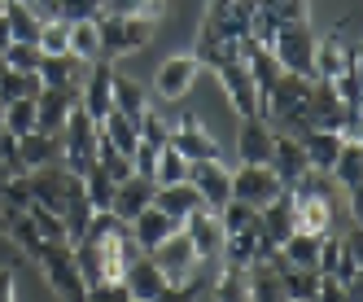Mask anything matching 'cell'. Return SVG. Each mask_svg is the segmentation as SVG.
<instances>
[{
    "instance_id": "obj_1",
    "label": "cell",
    "mask_w": 363,
    "mask_h": 302,
    "mask_svg": "<svg viewBox=\"0 0 363 302\" xmlns=\"http://www.w3.org/2000/svg\"><path fill=\"white\" fill-rule=\"evenodd\" d=\"M74 250V263H79V276L84 285H106V281H123L127 263H132L136 255H145V250L132 241V228L110 215V211H92L84 237L70 245Z\"/></svg>"
},
{
    "instance_id": "obj_2",
    "label": "cell",
    "mask_w": 363,
    "mask_h": 302,
    "mask_svg": "<svg viewBox=\"0 0 363 302\" xmlns=\"http://www.w3.org/2000/svg\"><path fill=\"white\" fill-rule=\"evenodd\" d=\"M258 0H211V9L201 18V35H197V62L201 66H219L241 57V40L250 31V13Z\"/></svg>"
},
{
    "instance_id": "obj_3",
    "label": "cell",
    "mask_w": 363,
    "mask_h": 302,
    "mask_svg": "<svg viewBox=\"0 0 363 302\" xmlns=\"http://www.w3.org/2000/svg\"><path fill=\"white\" fill-rule=\"evenodd\" d=\"M35 263H40L44 281L53 285V293L62 302H88V285H84V276H79V263H74V250L70 245L44 241V250L35 255Z\"/></svg>"
},
{
    "instance_id": "obj_4",
    "label": "cell",
    "mask_w": 363,
    "mask_h": 302,
    "mask_svg": "<svg viewBox=\"0 0 363 302\" xmlns=\"http://www.w3.org/2000/svg\"><path fill=\"white\" fill-rule=\"evenodd\" d=\"M149 259L158 263V272H162L167 285H184V281H193V276H211L215 272V267H206L197 259V250H193V241H189L184 228H175L158 250H149Z\"/></svg>"
},
{
    "instance_id": "obj_5",
    "label": "cell",
    "mask_w": 363,
    "mask_h": 302,
    "mask_svg": "<svg viewBox=\"0 0 363 302\" xmlns=\"http://www.w3.org/2000/svg\"><path fill=\"white\" fill-rule=\"evenodd\" d=\"M315 31H311V22H280V31L272 40V57L280 62V70L289 74H302L311 79V62H315Z\"/></svg>"
},
{
    "instance_id": "obj_6",
    "label": "cell",
    "mask_w": 363,
    "mask_h": 302,
    "mask_svg": "<svg viewBox=\"0 0 363 302\" xmlns=\"http://www.w3.org/2000/svg\"><path fill=\"white\" fill-rule=\"evenodd\" d=\"M101 31V57H123V53H140V48L153 40V18H96Z\"/></svg>"
},
{
    "instance_id": "obj_7",
    "label": "cell",
    "mask_w": 363,
    "mask_h": 302,
    "mask_svg": "<svg viewBox=\"0 0 363 302\" xmlns=\"http://www.w3.org/2000/svg\"><path fill=\"white\" fill-rule=\"evenodd\" d=\"M62 162L74 175H84L96 162V123L84 114V106H74L70 118H66V128H62Z\"/></svg>"
},
{
    "instance_id": "obj_8",
    "label": "cell",
    "mask_w": 363,
    "mask_h": 302,
    "mask_svg": "<svg viewBox=\"0 0 363 302\" xmlns=\"http://www.w3.org/2000/svg\"><path fill=\"white\" fill-rule=\"evenodd\" d=\"M280 193H284V184H280V175L272 167L241 162L237 171H232V201H245L250 211H263L267 201H276Z\"/></svg>"
},
{
    "instance_id": "obj_9",
    "label": "cell",
    "mask_w": 363,
    "mask_h": 302,
    "mask_svg": "<svg viewBox=\"0 0 363 302\" xmlns=\"http://www.w3.org/2000/svg\"><path fill=\"white\" fill-rule=\"evenodd\" d=\"M79 106L92 123H101L110 110H114V66L101 57V62H88L84 66V79H79Z\"/></svg>"
},
{
    "instance_id": "obj_10",
    "label": "cell",
    "mask_w": 363,
    "mask_h": 302,
    "mask_svg": "<svg viewBox=\"0 0 363 302\" xmlns=\"http://www.w3.org/2000/svg\"><path fill=\"white\" fill-rule=\"evenodd\" d=\"M189 184L201 193V206L206 211H223L232 201V171L223 158H206V162H189Z\"/></svg>"
},
{
    "instance_id": "obj_11",
    "label": "cell",
    "mask_w": 363,
    "mask_h": 302,
    "mask_svg": "<svg viewBox=\"0 0 363 302\" xmlns=\"http://www.w3.org/2000/svg\"><path fill=\"white\" fill-rule=\"evenodd\" d=\"M350 66H359V44L354 40H346V35H324V40H315V62H311V79H324V84H333L342 70H350Z\"/></svg>"
},
{
    "instance_id": "obj_12",
    "label": "cell",
    "mask_w": 363,
    "mask_h": 302,
    "mask_svg": "<svg viewBox=\"0 0 363 302\" xmlns=\"http://www.w3.org/2000/svg\"><path fill=\"white\" fill-rule=\"evenodd\" d=\"M179 228L189 233V241H193V250H197V259L206 263V267H215L219 272V255H223V223H219V215L215 211H193Z\"/></svg>"
},
{
    "instance_id": "obj_13",
    "label": "cell",
    "mask_w": 363,
    "mask_h": 302,
    "mask_svg": "<svg viewBox=\"0 0 363 302\" xmlns=\"http://www.w3.org/2000/svg\"><path fill=\"white\" fill-rule=\"evenodd\" d=\"M74 106H79V92L74 88H40V96H35V132L62 136Z\"/></svg>"
},
{
    "instance_id": "obj_14",
    "label": "cell",
    "mask_w": 363,
    "mask_h": 302,
    "mask_svg": "<svg viewBox=\"0 0 363 302\" xmlns=\"http://www.w3.org/2000/svg\"><path fill=\"white\" fill-rule=\"evenodd\" d=\"M171 149H179L189 162H206V158H223V149H219V140L206 132V123H197L193 114H184L171 128V140H167Z\"/></svg>"
},
{
    "instance_id": "obj_15",
    "label": "cell",
    "mask_w": 363,
    "mask_h": 302,
    "mask_svg": "<svg viewBox=\"0 0 363 302\" xmlns=\"http://www.w3.org/2000/svg\"><path fill=\"white\" fill-rule=\"evenodd\" d=\"M197 74H201V62L193 53H179L171 62L158 66V79H153V92H158L162 101H184L197 84Z\"/></svg>"
},
{
    "instance_id": "obj_16",
    "label": "cell",
    "mask_w": 363,
    "mask_h": 302,
    "mask_svg": "<svg viewBox=\"0 0 363 302\" xmlns=\"http://www.w3.org/2000/svg\"><path fill=\"white\" fill-rule=\"evenodd\" d=\"M215 74H219V84H223V92H228V101H232V110H237L241 118L258 114V88H254V79H250V70H245L241 57L219 62Z\"/></svg>"
},
{
    "instance_id": "obj_17",
    "label": "cell",
    "mask_w": 363,
    "mask_h": 302,
    "mask_svg": "<svg viewBox=\"0 0 363 302\" xmlns=\"http://www.w3.org/2000/svg\"><path fill=\"white\" fill-rule=\"evenodd\" d=\"M272 140H276V128L263 114H250L241 123V136H237V158L250 162V167H267L272 162Z\"/></svg>"
},
{
    "instance_id": "obj_18",
    "label": "cell",
    "mask_w": 363,
    "mask_h": 302,
    "mask_svg": "<svg viewBox=\"0 0 363 302\" xmlns=\"http://www.w3.org/2000/svg\"><path fill=\"white\" fill-rule=\"evenodd\" d=\"M153 180H145V175H127V180L114 184V197H110V215H118L123 223H132L145 206H153Z\"/></svg>"
},
{
    "instance_id": "obj_19",
    "label": "cell",
    "mask_w": 363,
    "mask_h": 302,
    "mask_svg": "<svg viewBox=\"0 0 363 302\" xmlns=\"http://www.w3.org/2000/svg\"><path fill=\"white\" fill-rule=\"evenodd\" d=\"M267 167L280 175L284 189H294L302 175L311 171V167H306V154H302V145H298V136H289V132H276V140H272V162H267Z\"/></svg>"
},
{
    "instance_id": "obj_20",
    "label": "cell",
    "mask_w": 363,
    "mask_h": 302,
    "mask_svg": "<svg viewBox=\"0 0 363 302\" xmlns=\"http://www.w3.org/2000/svg\"><path fill=\"white\" fill-rule=\"evenodd\" d=\"M123 285H127V293H132V302H153V298H158V293L167 289V281H162L158 263H153L149 255H136L132 263H127Z\"/></svg>"
},
{
    "instance_id": "obj_21",
    "label": "cell",
    "mask_w": 363,
    "mask_h": 302,
    "mask_svg": "<svg viewBox=\"0 0 363 302\" xmlns=\"http://www.w3.org/2000/svg\"><path fill=\"white\" fill-rule=\"evenodd\" d=\"M153 206H158L162 215H171L175 223H184L193 211H201V193H197L189 180H179V184H158V189H153Z\"/></svg>"
},
{
    "instance_id": "obj_22",
    "label": "cell",
    "mask_w": 363,
    "mask_h": 302,
    "mask_svg": "<svg viewBox=\"0 0 363 302\" xmlns=\"http://www.w3.org/2000/svg\"><path fill=\"white\" fill-rule=\"evenodd\" d=\"M127 228H132V241H136V245L145 250V255H149V250H158V245H162V241L179 228V223H175L171 215H162L158 206H145L132 223H127Z\"/></svg>"
},
{
    "instance_id": "obj_23",
    "label": "cell",
    "mask_w": 363,
    "mask_h": 302,
    "mask_svg": "<svg viewBox=\"0 0 363 302\" xmlns=\"http://www.w3.org/2000/svg\"><path fill=\"white\" fill-rule=\"evenodd\" d=\"M298 145H302V154H306V167L328 175L337 149H342V136H337V132H320V128H302L298 132Z\"/></svg>"
},
{
    "instance_id": "obj_24",
    "label": "cell",
    "mask_w": 363,
    "mask_h": 302,
    "mask_svg": "<svg viewBox=\"0 0 363 302\" xmlns=\"http://www.w3.org/2000/svg\"><path fill=\"white\" fill-rule=\"evenodd\" d=\"M35 74H40V84H44V88H74V92H79L84 62H74L70 53H62V57H40Z\"/></svg>"
},
{
    "instance_id": "obj_25",
    "label": "cell",
    "mask_w": 363,
    "mask_h": 302,
    "mask_svg": "<svg viewBox=\"0 0 363 302\" xmlns=\"http://www.w3.org/2000/svg\"><path fill=\"white\" fill-rule=\"evenodd\" d=\"M18 158L27 171H40L48 162H62V136H44V132H31L18 140Z\"/></svg>"
},
{
    "instance_id": "obj_26",
    "label": "cell",
    "mask_w": 363,
    "mask_h": 302,
    "mask_svg": "<svg viewBox=\"0 0 363 302\" xmlns=\"http://www.w3.org/2000/svg\"><path fill=\"white\" fill-rule=\"evenodd\" d=\"M96 132L106 136V140L118 149V154H127V158H132V154H136V145H140V132H136V123L127 118L123 110H110L106 118L96 123Z\"/></svg>"
},
{
    "instance_id": "obj_27",
    "label": "cell",
    "mask_w": 363,
    "mask_h": 302,
    "mask_svg": "<svg viewBox=\"0 0 363 302\" xmlns=\"http://www.w3.org/2000/svg\"><path fill=\"white\" fill-rule=\"evenodd\" d=\"M70 57L74 62H101V31H96V18H74L70 22Z\"/></svg>"
},
{
    "instance_id": "obj_28",
    "label": "cell",
    "mask_w": 363,
    "mask_h": 302,
    "mask_svg": "<svg viewBox=\"0 0 363 302\" xmlns=\"http://www.w3.org/2000/svg\"><path fill=\"white\" fill-rule=\"evenodd\" d=\"M215 302H254L250 298V267H228L215 272Z\"/></svg>"
},
{
    "instance_id": "obj_29",
    "label": "cell",
    "mask_w": 363,
    "mask_h": 302,
    "mask_svg": "<svg viewBox=\"0 0 363 302\" xmlns=\"http://www.w3.org/2000/svg\"><path fill=\"white\" fill-rule=\"evenodd\" d=\"M40 74L35 70H9L0 74V106H9V101H35L40 96Z\"/></svg>"
},
{
    "instance_id": "obj_30",
    "label": "cell",
    "mask_w": 363,
    "mask_h": 302,
    "mask_svg": "<svg viewBox=\"0 0 363 302\" xmlns=\"http://www.w3.org/2000/svg\"><path fill=\"white\" fill-rule=\"evenodd\" d=\"M114 110H123L132 123H140V114L149 110L145 88H140L136 79H127V74H118V70H114Z\"/></svg>"
},
{
    "instance_id": "obj_31",
    "label": "cell",
    "mask_w": 363,
    "mask_h": 302,
    "mask_svg": "<svg viewBox=\"0 0 363 302\" xmlns=\"http://www.w3.org/2000/svg\"><path fill=\"white\" fill-rule=\"evenodd\" d=\"M5 22H9L13 40H27V44H35L40 40V27H44V22L27 5H22V0H9V5H5Z\"/></svg>"
},
{
    "instance_id": "obj_32",
    "label": "cell",
    "mask_w": 363,
    "mask_h": 302,
    "mask_svg": "<svg viewBox=\"0 0 363 302\" xmlns=\"http://www.w3.org/2000/svg\"><path fill=\"white\" fill-rule=\"evenodd\" d=\"M179 180H189V158L179 154V149L162 145L158 149V167H153V184H179Z\"/></svg>"
},
{
    "instance_id": "obj_33",
    "label": "cell",
    "mask_w": 363,
    "mask_h": 302,
    "mask_svg": "<svg viewBox=\"0 0 363 302\" xmlns=\"http://www.w3.org/2000/svg\"><path fill=\"white\" fill-rule=\"evenodd\" d=\"M5 233L18 241V250H22L27 259H35L40 250H44V237H40V228L31 223V215H27V211H22V215H13V219L5 223Z\"/></svg>"
},
{
    "instance_id": "obj_34",
    "label": "cell",
    "mask_w": 363,
    "mask_h": 302,
    "mask_svg": "<svg viewBox=\"0 0 363 302\" xmlns=\"http://www.w3.org/2000/svg\"><path fill=\"white\" fill-rule=\"evenodd\" d=\"M35 44H40V53H44V57H62V53H70V22H66V18L44 22Z\"/></svg>"
},
{
    "instance_id": "obj_35",
    "label": "cell",
    "mask_w": 363,
    "mask_h": 302,
    "mask_svg": "<svg viewBox=\"0 0 363 302\" xmlns=\"http://www.w3.org/2000/svg\"><path fill=\"white\" fill-rule=\"evenodd\" d=\"M79 180H84V193H88V201H92V211H110V197H114V180H110V175L92 162Z\"/></svg>"
},
{
    "instance_id": "obj_36",
    "label": "cell",
    "mask_w": 363,
    "mask_h": 302,
    "mask_svg": "<svg viewBox=\"0 0 363 302\" xmlns=\"http://www.w3.org/2000/svg\"><path fill=\"white\" fill-rule=\"evenodd\" d=\"M136 132H140V145L162 149V145L171 140V123L162 118V110H158V106H149V110L140 114V123H136Z\"/></svg>"
},
{
    "instance_id": "obj_37",
    "label": "cell",
    "mask_w": 363,
    "mask_h": 302,
    "mask_svg": "<svg viewBox=\"0 0 363 302\" xmlns=\"http://www.w3.org/2000/svg\"><path fill=\"white\" fill-rule=\"evenodd\" d=\"M5 132L18 136V140L35 132V101H9L5 106Z\"/></svg>"
},
{
    "instance_id": "obj_38",
    "label": "cell",
    "mask_w": 363,
    "mask_h": 302,
    "mask_svg": "<svg viewBox=\"0 0 363 302\" xmlns=\"http://www.w3.org/2000/svg\"><path fill=\"white\" fill-rule=\"evenodd\" d=\"M27 215H31V223L40 228V237L44 241H53V245H70V237H66V223H62V215H53V211H44V206H27Z\"/></svg>"
},
{
    "instance_id": "obj_39",
    "label": "cell",
    "mask_w": 363,
    "mask_h": 302,
    "mask_svg": "<svg viewBox=\"0 0 363 302\" xmlns=\"http://www.w3.org/2000/svg\"><path fill=\"white\" fill-rule=\"evenodd\" d=\"M162 0H101V13L110 18H158Z\"/></svg>"
},
{
    "instance_id": "obj_40",
    "label": "cell",
    "mask_w": 363,
    "mask_h": 302,
    "mask_svg": "<svg viewBox=\"0 0 363 302\" xmlns=\"http://www.w3.org/2000/svg\"><path fill=\"white\" fill-rule=\"evenodd\" d=\"M0 57H5V66L9 70H35L40 66V44H27V40H13L9 48H5V53H0Z\"/></svg>"
},
{
    "instance_id": "obj_41",
    "label": "cell",
    "mask_w": 363,
    "mask_h": 302,
    "mask_svg": "<svg viewBox=\"0 0 363 302\" xmlns=\"http://www.w3.org/2000/svg\"><path fill=\"white\" fill-rule=\"evenodd\" d=\"M201 289H206V276H193V281H184V285H167L153 302H197Z\"/></svg>"
},
{
    "instance_id": "obj_42",
    "label": "cell",
    "mask_w": 363,
    "mask_h": 302,
    "mask_svg": "<svg viewBox=\"0 0 363 302\" xmlns=\"http://www.w3.org/2000/svg\"><path fill=\"white\" fill-rule=\"evenodd\" d=\"M333 92H337V101L342 106H359V66H350V70H342L333 79Z\"/></svg>"
},
{
    "instance_id": "obj_43",
    "label": "cell",
    "mask_w": 363,
    "mask_h": 302,
    "mask_svg": "<svg viewBox=\"0 0 363 302\" xmlns=\"http://www.w3.org/2000/svg\"><path fill=\"white\" fill-rule=\"evenodd\" d=\"M276 22H306V0H263Z\"/></svg>"
},
{
    "instance_id": "obj_44",
    "label": "cell",
    "mask_w": 363,
    "mask_h": 302,
    "mask_svg": "<svg viewBox=\"0 0 363 302\" xmlns=\"http://www.w3.org/2000/svg\"><path fill=\"white\" fill-rule=\"evenodd\" d=\"M88 302H132L123 281H106V285H88Z\"/></svg>"
},
{
    "instance_id": "obj_45",
    "label": "cell",
    "mask_w": 363,
    "mask_h": 302,
    "mask_svg": "<svg viewBox=\"0 0 363 302\" xmlns=\"http://www.w3.org/2000/svg\"><path fill=\"white\" fill-rule=\"evenodd\" d=\"M62 18H101V0H62Z\"/></svg>"
},
{
    "instance_id": "obj_46",
    "label": "cell",
    "mask_w": 363,
    "mask_h": 302,
    "mask_svg": "<svg viewBox=\"0 0 363 302\" xmlns=\"http://www.w3.org/2000/svg\"><path fill=\"white\" fill-rule=\"evenodd\" d=\"M315 302H350V293L333 281V276H320V293H315Z\"/></svg>"
},
{
    "instance_id": "obj_47",
    "label": "cell",
    "mask_w": 363,
    "mask_h": 302,
    "mask_svg": "<svg viewBox=\"0 0 363 302\" xmlns=\"http://www.w3.org/2000/svg\"><path fill=\"white\" fill-rule=\"evenodd\" d=\"M0 302H18V293H13V272L9 267H0Z\"/></svg>"
},
{
    "instance_id": "obj_48",
    "label": "cell",
    "mask_w": 363,
    "mask_h": 302,
    "mask_svg": "<svg viewBox=\"0 0 363 302\" xmlns=\"http://www.w3.org/2000/svg\"><path fill=\"white\" fill-rule=\"evenodd\" d=\"M13 44V31H9V22H5V13H0V53Z\"/></svg>"
},
{
    "instance_id": "obj_49",
    "label": "cell",
    "mask_w": 363,
    "mask_h": 302,
    "mask_svg": "<svg viewBox=\"0 0 363 302\" xmlns=\"http://www.w3.org/2000/svg\"><path fill=\"white\" fill-rule=\"evenodd\" d=\"M0 132H5V106H0Z\"/></svg>"
},
{
    "instance_id": "obj_50",
    "label": "cell",
    "mask_w": 363,
    "mask_h": 302,
    "mask_svg": "<svg viewBox=\"0 0 363 302\" xmlns=\"http://www.w3.org/2000/svg\"><path fill=\"white\" fill-rule=\"evenodd\" d=\"M0 74H5V57H0Z\"/></svg>"
},
{
    "instance_id": "obj_51",
    "label": "cell",
    "mask_w": 363,
    "mask_h": 302,
    "mask_svg": "<svg viewBox=\"0 0 363 302\" xmlns=\"http://www.w3.org/2000/svg\"><path fill=\"white\" fill-rule=\"evenodd\" d=\"M0 13H5V0H0Z\"/></svg>"
}]
</instances>
